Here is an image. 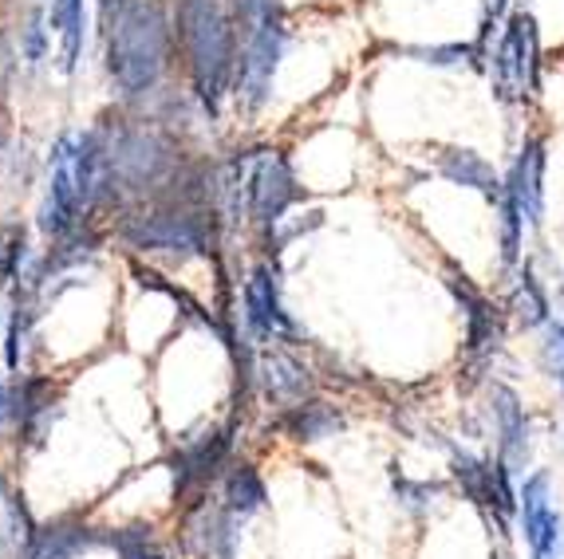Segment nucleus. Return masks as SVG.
Listing matches in <instances>:
<instances>
[{"instance_id": "f257e3e1", "label": "nucleus", "mask_w": 564, "mask_h": 559, "mask_svg": "<svg viewBox=\"0 0 564 559\" xmlns=\"http://www.w3.org/2000/svg\"><path fill=\"white\" fill-rule=\"evenodd\" d=\"M115 84L122 91H147L166 64V17L159 4H131L111 29L107 52Z\"/></svg>"}, {"instance_id": "f03ea898", "label": "nucleus", "mask_w": 564, "mask_h": 559, "mask_svg": "<svg viewBox=\"0 0 564 559\" xmlns=\"http://www.w3.org/2000/svg\"><path fill=\"white\" fill-rule=\"evenodd\" d=\"M189 44V67L198 79V95L206 107H217L226 91L229 75H234V24L221 0H186L182 12Z\"/></svg>"}, {"instance_id": "7ed1b4c3", "label": "nucleus", "mask_w": 564, "mask_h": 559, "mask_svg": "<svg viewBox=\"0 0 564 559\" xmlns=\"http://www.w3.org/2000/svg\"><path fill=\"white\" fill-rule=\"evenodd\" d=\"M541 72V40H536V20L529 12H513L494 52V91L506 103H521L536 87Z\"/></svg>"}, {"instance_id": "20e7f679", "label": "nucleus", "mask_w": 564, "mask_h": 559, "mask_svg": "<svg viewBox=\"0 0 564 559\" xmlns=\"http://www.w3.org/2000/svg\"><path fill=\"white\" fill-rule=\"evenodd\" d=\"M518 516H521V528H525V540H529L533 559H561V548H564L561 513H556L553 501H549L545 473H533L525 485H521Z\"/></svg>"}, {"instance_id": "39448f33", "label": "nucleus", "mask_w": 564, "mask_h": 559, "mask_svg": "<svg viewBox=\"0 0 564 559\" xmlns=\"http://www.w3.org/2000/svg\"><path fill=\"white\" fill-rule=\"evenodd\" d=\"M84 206V186H79V139H59L52 150V182H47L44 229L64 233L76 221Z\"/></svg>"}, {"instance_id": "423d86ee", "label": "nucleus", "mask_w": 564, "mask_h": 559, "mask_svg": "<svg viewBox=\"0 0 564 559\" xmlns=\"http://www.w3.org/2000/svg\"><path fill=\"white\" fill-rule=\"evenodd\" d=\"M498 201L518 206L529 224L541 221V209H545V146H541L536 139L525 142V150L518 154V162L509 166L506 177H501Z\"/></svg>"}, {"instance_id": "0eeeda50", "label": "nucleus", "mask_w": 564, "mask_h": 559, "mask_svg": "<svg viewBox=\"0 0 564 559\" xmlns=\"http://www.w3.org/2000/svg\"><path fill=\"white\" fill-rule=\"evenodd\" d=\"M166 169H170V150L154 134H122V142L111 154V174L131 189L154 186Z\"/></svg>"}, {"instance_id": "6e6552de", "label": "nucleus", "mask_w": 564, "mask_h": 559, "mask_svg": "<svg viewBox=\"0 0 564 559\" xmlns=\"http://www.w3.org/2000/svg\"><path fill=\"white\" fill-rule=\"evenodd\" d=\"M276 59H281V29L269 20H257L253 40H249V52H245L241 64V95L249 107H261L269 87H273V72Z\"/></svg>"}, {"instance_id": "1a4fd4ad", "label": "nucleus", "mask_w": 564, "mask_h": 559, "mask_svg": "<svg viewBox=\"0 0 564 559\" xmlns=\"http://www.w3.org/2000/svg\"><path fill=\"white\" fill-rule=\"evenodd\" d=\"M249 197H253V213L261 221H281L284 217V209L296 197V182H292V169L281 154H264L253 166V174H249Z\"/></svg>"}, {"instance_id": "9d476101", "label": "nucleus", "mask_w": 564, "mask_h": 559, "mask_svg": "<svg viewBox=\"0 0 564 559\" xmlns=\"http://www.w3.org/2000/svg\"><path fill=\"white\" fill-rule=\"evenodd\" d=\"M127 237L142 249H202L206 229L189 213H154L127 224Z\"/></svg>"}, {"instance_id": "9b49d317", "label": "nucleus", "mask_w": 564, "mask_h": 559, "mask_svg": "<svg viewBox=\"0 0 564 559\" xmlns=\"http://www.w3.org/2000/svg\"><path fill=\"white\" fill-rule=\"evenodd\" d=\"M494 421H498V453L509 473H518L529 457V421L525 406L509 386H494Z\"/></svg>"}, {"instance_id": "f8f14e48", "label": "nucleus", "mask_w": 564, "mask_h": 559, "mask_svg": "<svg viewBox=\"0 0 564 559\" xmlns=\"http://www.w3.org/2000/svg\"><path fill=\"white\" fill-rule=\"evenodd\" d=\"M245 308H249V324L261 336H281L289 327V316L281 308V292H276V276L269 268H253L249 284H245Z\"/></svg>"}, {"instance_id": "ddd939ff", "label": "nucleus", "mask_w": 564, "mask_h": 559, "mask_svg": "<svg viewBox=\"0 0 564 559\" xmlns=\"http://www.w3.org/2000/svg\"><path fill=\"white\" fill-rule=\"evenodd\" d=\"M451 284L462 299V311H466V347H470V354L494 351V347L501 343V316L489 308V299L478 296L466 280H462V284L458 280H451Z\"/></svg>"}, {"instance_id": "4468645a", "label": "nucleus", "mask_w": 564, "mask_h": 559, "mask_svg": "<svg viewBox=\"0 0 564 559\" xmlns=\"http://www.w3.org/2000/svg\"><path fill=\"white\" fill-rule=\"evenodd\" d=\"M438 169H443V177H451L454 186H470L486 197H501V177L489 169V162H481L470 150H451V154H443Z\"/></svg>"}, {"instance_id": "2eb2a0df", "label": "nucleus", "mask_w": 564, "mask_h": 559, "mask_svg": "<svg viewBox=\"0 0 564 559\" xmlns=\"http://www.w3.org/2000/svg\"><path fill=\"white\" fill-rule=\"evenodd\" d=\"M261 379L273 402H301L308 394V374L301 363H292L289 354H264Z\"/></svg>"}, {"instance_id": "dca6fc26", "label": "nucleus", "mask_w": 564, "mask_h": 559, "mask_svg": "<svg viewBox=\"0 0 564 559\" xmlns=\"http://www.w3.org/2000/svg\"><path fill=\"white\" fill-rule=\"evenodd\" d=\"M52 29L59 36V67L72 72L84 47V0H52Z\"/></svg>"}, {"instance_id": "f3484780", "label": "nucleus", "mask_w": 564, "mask_h": 559, "mask_svg": "<svg viewBox=\"0 0 564 559\" xmlns=\"http://www.w3.org/2000/svg\"><path fill=\"white\" fill-rule=\"evenodd\" d=\"M289 429L301 441H321V438H328L332 429H339V418L324 402H308V406H296V410L289 414Z\"/></svg>"}, {"instance_id": "a211bd4d", "label": "nucleus", "mask_w": 564, "mask_h": 559, "mask_svg": "<svg viewBox=\"0 0 564 559\" xmlns=\"http://www.w3.org/2000/svg\"><path fill=\"white\" fill-rule=\"evenodd\" d=\"M226 501H229V513H257L264 504V485H261V476L253 473V469H237L234 476H229V489H226Z\"/></svg>"}, {"instance_id": "6ab92c4d", "label": "nucleus", "mask_w": 564, "mask_h": 559, "mask_svg": "<svg viewBox=\"0 0 564 559\" xmlns=\"http://www.w3.org/2000/svg\"><path fill=\"white\" fill-rule=\"evenodd\" d=\"M513 311H521V319H525L529 327L549 324V299H545V292L536 288V280L529 276V272L518 280V292H513Z\"/></svg>"}, {"instance_id": "aec40b11", "label": "nucleus", "mask_w": 564, "mask_h": 559, "mask_svg": "<svg viewBox=\"0 0 564 559\" xmlns=\"http://www.w3.org/2000/svg\"><path fill=\"white\" fill-rule=\"evenodd\" d=\"M87 544V531L84 528H56V531H44L36 540V559H67L72 551H79Z\"/></svg>"}, {"instance_id": "412c9836", "label": "nucleus", "mask_w": 564, "mask_h": 559, "mask_svg": "<svg viewBox=\"0 0 564 559\" xmlns=\"http://www.w3.org/2000/svg\"><path fill=\"white\" fill-rule=\"evenodd\" d=\"M20 256H24V229L20 224H4L0 229V284H9L17 276Z\"/></svg>"}, {"instance_id": "4be33fe9", "label": "nucleus", "mask_w": 564, "mask_h": 559, "mask_svg": "<svg viewBox=\"0 0 564 559\" xmlns=\"http://www.w3.org/2000/svg\"><path fill=\"white\" fill-rule=\"evenodd\" d=\"M395 493H399V501H403L406 508H414V513H426V501L434 504L438 489H434V485H414V481H395Z\"/></svg>"}, {"instance_id": "5701e85b", "label": "nucleus", "mask_w": 564, "mask_h": 559, "mask_svg": "<svg viewBox=\"0 0 564 559\" xmlns=\"http://www.w3.org/2000/svg\"><path fill=\"white\" fill-rule=\"evenodd\" d=\"M414 56H423L426 64L446 67V64H466V59L474 56V47H466V44H451V47H423V52H414Z\"/></svg>"}, {"instance_id": "b1692460", "label": "nucleus", "mask_w": 564, "mask_h": 559, "mask_svg": "<svg viewBox=\"0 0 564 559\" xmlns=\"http://www.w3.org/2000/svg\"><path fill=\"white\" fill-rule=\"evenodd\" d=\"M545 366L564 383V324L549 327V343H545Z\"/></svg>"}, {"instance_id": "393cba45", "label": "nucleus", "mask_w": 564, "mask_h": 559, "mask_svg": "<svg viewBox=\"0 0 564 559\" xmlns=\"http://www.w3.org/2000/svg\"><path fill=\"white\" fill-rule=\"evenodd\" d=\"M119 551H122V559H162L142 536H119Z\"/></svg>"}, {"instance_id": "a878e982", "label": "nucleus", "mask_w": 564, "mask_h": 559, "mask_svg": "<svg viewBox=\"0 0 564 559\" xmlns=\"http://www.w3.org/2000/svg\"><path fill=\"white\" fill-rule=\"evenodd\" d=\"M12 72H17V59H12V44H9V36L0 32V99H4V91H9Z\"/></svg>"}, {"instance_id": "bb28decb", "label": "nucleus", "mask_w": 564, "mask_h": 559, "mask_svg": "<svg viewBox=\"0 0 564 559\" xmlns=\"http://www.w3.org/2000/svg\"><path fill=\"white\" fill-rule=\"evenodd\" d=\"M0 150H4V111H0Z\"/></svg>"}, {"instance_id": "cd10ccee", "label": "nucleus", "mask_w": 564, "mask_h": 559, "mask_svg": "<svg viewBox=\"0 0 564 559\" xmlns=\"http://www.w3.org/2000/svg\"><path fill=\"white\" fill-rule=\"evenodd\" d=\"M0 414H4V383H0Z\"/></svg>"}]
</instances>
